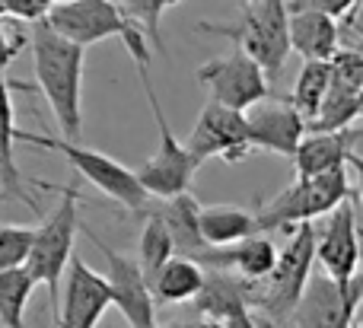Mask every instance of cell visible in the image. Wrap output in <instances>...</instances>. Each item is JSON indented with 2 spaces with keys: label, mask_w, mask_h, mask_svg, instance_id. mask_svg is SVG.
Listing matches in <instances>:
<instances>
[{
  "label": "cell",
  "mask_w": 363,
  "mask_h": 328,
  "mask_svg": "<svg viewBox=\"0 0 363 328\" xmlns=\"http://www.w3.org/2000/svg\"><path fill=\"white\" fill-rule=\"evenodd\" d=\"M290 45L296 55H303V61H335V55L345 48L341 23L303 0H290Z\"/></svg>",
  "instance_id": "cell-17"
},
{
  "label": "cell",
  "mask_w": 363,
  "mask_h": 328,
  "mask_svg": "<svg viewBox=\"0 0 363 328\" xmlns=\"http://www.w3.org/2000/svg\"><path fill=\"white\" fill-rule=\"evenodd\" d=\"M19 140H26V144H32V147H45V150L61 153V157L67 159V163L74 166L89 185H96L102 195L112 198V201H118L121 208L147 210L150 195H147V188L140 185L138 172L128 169V166H121L118 159H112L108 153L93 150V147H83V144H74V140H67V137H48V134H32V131H19Z\"/></svg>",
  "instance_id": "cell-8"
},
{
  "label": "cell",
  "mask_w": 363,
  "mask_h": 328,
  "mask_svg": "<svg viewBox=\"0 0 363 328\" xmlns=\"http://www.w3.org/2000/svg\"><path fill=\"white\" fill-rule=\"evenodd\" d=\"M45 23L57 35H64L67 42L80 45V48H89V45L106 42V38H121L134 67L150 64V38L128 16L118 0H67V4H55V10H51V16Z\"/></svg>",
  "instance_id": "cell-3"
},
{
  "label": "cell",
  "mask_w": 363,
  "mask_h": 328,
  "mask_svg": "<svg viewBox=\"0 0 363 328\" xmlns=\"http://www.w3.org/2000/svg\"><path fill=\"white\" fill-rule=\"evenodd\" d=\"M57 0H4L6 6V16L16 19V23H45V19L51 16V10H55Z\"/></svg>",
  "instance_id": "cell-30"
},
{
  "label": "cell",
  "mask_w": 363,
  "mask_h": 328,
  "mask_svg": "<svg viewBox=\"0 0 363 328\" xmlns=\"http://www.w3.org/2000/svg\"><path fill=\"white\" fill-rule=\"evenodd\" d=\"M277 246L271 242L268 233H258L249 236V239L236 242V246H226V249H211L207 255H201L198 265L204 271H230L236 278L249 281V284H258L264 281L271 271L277 268Z\"/></svg>",
  "instance_id": "cell-18"
},
{
  "label": "cell",
  "mask_w": 363,
  "mask_h": 328,
  "mask_svg": "<svg viewBox=\"0 0 363 328\" xmlns=\"http://www.w3.org/2000/svg\"><path fill=\"white\" fill-rule=\"evenodd\" d=\"M347 166H351V172H354V182H357V198L363 201V153H351V159H347Z\"/></svg>",
  "instance_id": "cell-34"
},
{
  "label": "cell",
  "mask_w": 363,
  "mask_h": 328,
  "mask_svg": "<svg viewBox=\"0 0 363 328\" xmlns=\"http://www.w3.org/2000/svg\"><path fill=\"white\" fill-rule=\"evenodd\" d=\"M32 67H35V86L45 96L57 128L67 140L80 144L83 134V61L86 48L57 35L48 23L32 26Z\"/></svg>",
  "instance_id": "cell-1"
},
{
  "label": "cell",
  "mask_w": 363,
  "mask_h": 328,
  "mask_svg": "<svg viewBox=\"0 0 363 328\" xmlns=\"http://www.w3.org/2000/svg\"><path fill=\"white\" fill-rule=\"evenodd\" d=\"M108 306H115L112 287H108L106 274L93 271L80 255H74L64 278L61 293V319L57 328H96L102 322Z\"/></svg>",
  "instance_id": "cell-14"
},
{
  "label": "cell",
  "mask_w": 363,
  "mask_h": 328,
  "mask_svg": "<svg viewBox=\"0 0 363 328\" xmlns=\"http://www.w3.org/2000/svg\"><path fill=\"white\" fill-rule=\"evenodd\" d=\"M315 242L319 230L315 223H303L290 233L287 246L281 249L277 268L258 284H249V310L255 312L268 328H277L281 322L294 319L309 281H313L315 265Z\"/></svg>",
  "instance_id": "cell-2"
},
{
  "label": "cell",
  "mask_w": 363,
  "mask_h": 328,
  "mask_svg": "<svg viewBox=\"0 0 363 328\" xmlns=\"http://www.w3.org/2000/svg\"><path fill=\"white\" fill-rule=\"evenodd\" d=\"M6 16V6H4V0H0V19H4Z\"/></svg>",
  "instance_id": "cell-36"
},
{
  "label": "cell",
  "mask_w": 363,
  "mask_h": 328,
  "mask_svg": "<svg viewBox=\"0 0 363 328\" xmlns=\"http://www.w3.org/2000/svg\"><path fill=\"white\" fill-rule=\"evenodd\" d=\"M204 316L217 319L220 325L230 322L239 312H249V281L236 278L230 271H207V284L201 297L194 300Z\"/></svg>",
  "instance_id": "cell-22"
},
{
  "label": "cell",
  "mask_w": 363,
  "mask_h": 328,
  "mask_svg": "<svg viewBox=\"0 0 363 328\" xmlns=\"http://www.w3.org/2000/svg\"><path fill=\"white\" fill-rule=\"evenodd\" d=\"M57 4H67V0H57Z\"/></svg>",
  "instance_id": "cell-39"
},
{
  "label": "cell",
  "mask_w": 363,
  "mask_h": 328,
  "mask_svg": "<svg viewBox=\"0 0 363 328\" xmlns=\"http://www.w3.org/2000/svg\"><path fill=\"white\" fill-rule=\"evenodd\" d=\"M35 287L38 284L29 274V268L0 271V328H26L23 316Z\"/></svg>",
  "instance_id": "cell-27"
},
{
  "label": "cell",
  "mask_w": 363,
  "mask_h": 328,
  "mask_svg": "<svg viewBox=\"0 0 363 328\" xmlns=\"http://www.w3.org/2000/svg\"><path fill=\"white\" fill-rule=\"evenodd\" d=\"M80 230L106 259V281L112 287V300L121 310V316H125L128 328H157V300H153V287L147 281L140 261L134 255L112 249L106 239L96 236V230L89 227Z\"/></svg>",
  "instance_id": "cell-10"
},
{
  "label": "cell",
  "mask_w": 363,
  "mask_h": 328,
  "mask_svg": "<svg viewBox=\"0 0 363 328\" xmlns=\"http://www.w3.org/2000/svg\"><path fill=\"white\" fill-rule=\"evenodd\" d=\"M121 6H125V13L134 19V23L140 26V29L147 32V38H150V45L160 51V55H166V42H163V13L169 10V6L182 4V0H118Z\"/></svg>",
  "instance_id": "cell-29"
},
{
  "label": "cell",
  "mask_w": 363,
  "mask_h": 328,
  "mask_svg": "<svg viewBox=\"0 0 363 328\" xmlns=\"http://www.w3.org/2000/svg\"><path fill=\"white\" fill-rule=\"evenodd\" d=\"M363 233L357 223V208L354 201H345L335 214L325 217L319 230V242H315V261L322 265V274L341 281H354L360 274V259H363V246H360Z\"/></svg>",
  "instance_id": "cell-13"
},
{
  "label": "cell",
  "mask_w": 363,
  "mask_h": 328,
  "mask_svg": "<svg viewBox=\"0 0 363 328\" xmlns=\"http://www.w3.org/2000/svg\"><path fill=\"white\" fill-rule=\"evenodd\" d=\"M198 83L207 86L213 102L236 112H249L258 102L271 99V80L264 67L249 57L242 48H233L230 55L211 57L198 67Z\"/></svg>",
  "instance_id": "cell-9"
},
{
  "label": "cell",
  "mask_w": 363,
  "mask_h": 328,
  "mask_svg": "<svg viewBox=\"0 0 363 328\" xmlns=\"http://www.w3.org/2000/svg\"><path fill=\"white\" fill-rule=\"evenodd\" d=\"M223 328H268V325H264L258 316H252V310H249V312H239V316H233L230 322H223Z\"/></svg>",
  "instance_id": "cell-33"
},
{
  "label": "cell",
  "mask_w": 363,
  "mask_h": 328,
  "mask_svg": "<svg viewBox=\"0 0 363 328\" xmlns=\"http://www.w3.org/2000/svg\"><path fill=\"white\" fill-rule=\"evenodd\" d=\"M347 48H354V51H360V55H363V32H357V35L347 42Z\"/></svg>",
  "instance_id": "cell-35"
},
{
  "label": "cell",
  "mask_w": 363,
  "mask_h": 328,
  "mask_svg": "<svg viewBox=\"0 0 363 328\" xmlns=\"http://www.w3.org/2000/svg\"><path fill=\"white\" fill-rule=\"evenodd\" d=\"M360 86H363V55L354 48H341L332 61V89L322 106V115L309 125L315 134L347 131L354 118H360Z\"/></svg>",
  "instance_id": "cell-15"
},
{
  "label": "cell",
  "mask_w": 363,
  "mask_h": 328,
  "mask_svg": "<svg viewBox=\"0 0 363 328\" xmlns=\"http://www.w3.org/2000/svg\"><path fill=\"white\" fill-rule=\"evenodd\" d=\"M357 137H360V131H354V128H347V131H332V134L309 131L294 157L296 179H315V176H328V172L347 169V159H351L354 140Z\"/></svg>",
  "instance_id": "cell-20"
},
{
  "label": "cell",
  "mask_w": 363,
  "mask_h": 328,
  "mask_svg": "<svg viewBox=\"0 0 363 328\" xmlns=\"http://www.w3.org/2000/svg\"><path fill=\"white\" fill-rule=\"evenodd\" d=\"M16 108H13V80L0 77V201H19L26 208L38 210V201L26 191V182L16 166V144H19Z\"/></svg>",
  "instance_id": "cell-19"
},
{
  "label": "cell",
  "mask_w": 363,
  "mask_h": 328,
  "mask_svg": "<svg viewBox=\"0 0 363 328\" xmlns=\"http://www.w3.org/2000/svg\"><path fill=\"white\" fill-rule=\"evenodd\" d=\"M172 259H176V242H172L169 223L163 220L160 210H150L144 230H140V249H138V261H140V268H144L150 287H153V281H157V274L163 271Z\"/></svg>",
  "instance_id": "cell-26"
},
{
  "label": "cell",
  "mask_w": 363,
  "mask_h": 328,
  "mask_svg": "<svg viewBox=\"0 0 363 328\" xmlns=\"http://www.w3.org/2000/svg\"><path fill=\"white\" fill-rule=\"evenodd\" d=\"M363 312V271L354 281L313 274L300 306L294 312V328H354Z\"/></svg>",
  "instance_id": "cell-11"
},
{
  "label": "cell",
  "mask_w": 363,
  "mask_h": 328,
  "mask_svg": "<svg viewBox=\"0 0 363 328\" xmlns=\"http://www.w3.org/2000/svg\"><path fill=\"white\" fill-rule=\"evenodd\" d=\"M57 191H61V201L38 223L35 246H32V255L26 261L35 284H45V290H48V310L55 328L57 319H61V284L67 278L70 261H74V236L80 230V217H77L80 188L77 185H61Z\"/></svg>",
  "instance_id": "cell-4"
},
{
  "label": "cell",
  "mask_w": 363,
  "mask_h": 328,
  "mask_svg": "<svg viewBox=\"0 0 363 328\" xmlns=\"http://www.w3.org/2000/svg\"><path fill=\"white\" fill-rule=\"evenodd\" d=\"M198 29L230 38L233 48H242L249 57H255L268 77L281 74L287 55L294 51V45H290V0H242L239 23H198Z\"/></svg>",
  "instance_id": "cell-5"
},
{
  "label": "cell",
  "mask_w": 363,
  "mask_h": 328,
  "mask_svg": "<svg viewBox=\"0 0 363 328\" xmlns=\"http://www.w3.org/2000/svg\"><path fill=\"white\" fill-rule=\"evenodd\" d=\"M38 227L29 223H4L0 227V271H13V268H26L35 246Z\"/></svg>",
  "instance_id": "cell-28"
},
{
  "label": "cell",
  "mask_w": 363,
  "mask_h": 328,
  "mask_svg": "<svg viewBox=\"0 0 363 328\" xmlns=\"http://www.w3.org/2000/svg\"><path fill=\"white\" fill-rule=\"evenodd\" d=\"M207 284V271L198 265L194 259L176 255L163 271L153 281V300L157 306H179V303H191L201 297Z\"/></svg>",
  "instance_id": "cell-24"
},
{
  "label": "cell",
  "mask_w": 363,
  "mask_h": 328,
  "mask_svg": "<svg viewBox=\"0 0 363 328\" xmlns=\"http://www.w3.org/2000/svg\"><path fill=\"white\" fill-rule=\"evenodd\" d=\"M157 210L163 214V220L169 223L172 242H176V255H185V259L198 261L201 255L211 252V246H207L204 236H201V204L191 198V191L172 198V201H163Z\"/></svg>",
  "instance_id": "cell-23"
},
{
  "label": "cell",
  "mask_w": 363,
  "mask_h": 328,
  "mask_svg": "<svg viewBox=\"0 0 363 328\" xmlns=\"http://www.w3.org/2000/svg\"><path fill=\"white\" fill-rule=\"evenodd\" d=\"M328 89H332V61H303L296 83L290 89V106L303 115V118L313 125L322 115V106L328 99Z\"/></svg>",
  "instance_id": "cell-25"
},
{
  "label": "cell",
  "mask_w": 363,
  "mask_h": 328,
  "mask_svg": "<svg viewBox=\"0 0 363 328\" xmlns=\"http://www.w3.org/2000/svg\"><path fill=\"white\" fill-rule=\"evenodd\" d=\"M351 201V182H347V169L328 172V176L315 179H296L284 191H277L271 201H264L255 210L258 230L271 233V230H287L294 233L303 223H315V217H328Z\"/></svg>",
  "instance_id": "cell-6"
},
{
  "label": "cell",
  "mask_w": 363,
  "mask_h": 328,
  "mask_svg": "<svg viewBox=\"0 0 363 328\" xmlns=\"http://www.w3.org/2000/svg\"><path fill=\"white\" fill-rule=\"evenodd\" d=\"M185 147L201 159V163H204V159L239 163V159L255 153L245 112L226 108L213 99H207V106L201 108L198 121H194V128L185 137Z\"/></svg>",
  "instance_id": "cell-12"
},
{
  "label": "cell",
  "mask_w": 363,
  "mask_h": 328,
  "mask_svg": "<svg viewBox=\"0 0 363 328\" xmlns=\"http://www.w3.org/2000/svg\"><path fill=\"white\" fill-rule=\"evenodd\" d=\"M138 77H140V86H144L147 102H150L153 115H157V128H160V147H157V153L138 169V179L150 198L172 201V198L191 191V179H194V172L201 169V159L188 150L185 140H179L176 134H172L169 121H166V112H163V102H160L157 89H153L150 64L138 67Z\"/></svg>",
  "instance_id": "cell-7"
},
{
  "label": "cell",
  "mask_w": 363,
  "mask_h": 328,
  "mask_svg": "<svg viewBox=\"0 0 363 328\" xmlns=\"http://www.w3.org/2000/svg\"><path fill=\"white\" fill-rule=\"evenodd\" d=\"M354 328H363V322H357V325H354Z\"/></svg>",
  "instance_id": "cell-38"
},
{
  "label": "cell",
  "mask_w": 363,
  "mask_h": 328,
  "mask_svg": "<svg viewBox=\"0 0 363 328\" xmlns=\"http://www.w3.org/2000/svg\"><path fill=\"white\" fill-rule=\"evenodd\" d=\"M258 217L239 204H207L201 208V236L211 249H226L258 236Z\"/></svg>",
  "instance_id": "cell-21"
},
{
  "label": "cell",
  "mask_w": 363,
  "mask_h": 328,
  "mask_svg": "<svg viewBox=\"0 0 363 328\" xmlns=\"http://www.w3.org/2000/svg\"><path fill=\"white\" fill-rule=\"evenodd\" d=\"M360 118H363V86H360Z\"/></svg>",
  "instance_id": "cell-37"
},
{
  "label": "cell",
  "mask_w": 363,
  "mask_h": 328,
  "mask_svg": "<svg viewBox=\"0 0 363 328\" xmlns=\"http://www.w3.org/2000/svg\"><path fill=\"white\" fill-rule=\"evenodd\" d=\"M249 118L252 147L277 157H296L300 144L309 134V121L290 106V99H264L245 112Z\"/></svg>",
  "instance_id": "cell-16"
},
{
  "label": "cell",
  "mask_w": 363,
  "mask_h": 328,
  "mask_svg": "<svg viewBox=\"0 0 363 328\" xmlns=\"http://www.w3.org/2000/svg\"><path fill=\"white\" fill-rule=\"evenodd\" d=\"M26 45H32V38L23 35L19 29H10V26L0 19V74H4V70L16 61L19 51H23Z\"/></svg>",
  "instance_id": "cell-32"
},
{
  "label": "cell",
  "mask_w": 363,
  "mask_h": 328,
  "mask_svg": "<svg viewBox=\"0 0 363 328\" xmlns=\"http://www.w3.org/2000/svg\"><path fill=\"white\" fill-rule=\"evenodd\" d=\"M303 4L328 13V16L338 19V23L347 26V29H357V13H360L363 0H303Z\"/></svg>",
  "instance_id": "cell-31"
}]
</instances>
